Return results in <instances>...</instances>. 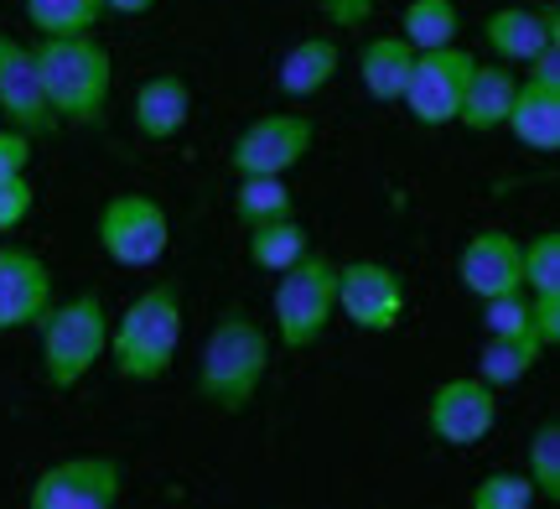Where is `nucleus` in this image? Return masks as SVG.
Instances as JSON below:
<instances>
[{"instance_id":"obj_15","label":"nucleus","mask_w":560,"mask_h":509,"mask_svg":"<svg viewBox=\"0 0 560 509\" xmlns=\"http://www.w3.org/2000/svg\"><path fill=\"white\" fill-rule=\"evenodd\" d=\"M556 37H560L556 5H545V11H529V5H499V11L482 16V42H488V53H493L499 62H509V68H524L545 42H556Z\"/></svg>"},{"instance_id":"obj_9","label":"nucleus","mask_w":560,"mask_h":509,"mask_svg":"<svg viewBox=\"0 0 560 509\" xmlns=\"http://www.w3.org/2000/svg\"><path fill=\"white\" fill-rule=\"evenodd\" d=\"M493 427H499V390L478 374L441 380L425 401V431L446 448H478L482 437H493Z\"/></svg>"},{"instance_id":"obj_16","label":"nucleus","mask_w":560,"mask_h":509,"mask_svg":"<svg viewBox=\"0 0 560 509\" xmlns=\"http://www.w3.org/2000/svg\"><path fill=\"white\" fill-rule=\"evenodd\" d=\"M514 68L509 62H472L467 73V89H462V104H457V125L472 130V136H493L503 130L509 120V104H514Z\"/></svg>"},{"instance_id":"obj_8","label":"nucleus","mask_w":560,"mask_h":509,"mask_svg":"<svg viewBox=\"0 0 560 509\" xmlns=\"http://www.w3.org/2000/svg\"><path fill=\"white\" fill-rule=\"evenodd\" d=\"M472 53L446 42V47H425L410 62V79L400 89V104L410 109V120L425 125V130H441V125H457V104L462 89H467V73H472Z\"/></svg>"},{"instance_id":"obj_20","label":"nucleus","mask_w":560,"mask_h":509,"mask_svg":"<svg viewBox=\"0 0 560 509\" xmlns=\"http://www.w3.org/2000/svg\"><path fill=\"white\" fill-rule=\"evenodd\" d=\"M338 42L332 37H301L285 58H280L276 68V89L285 94V100H312V94H322L327 83L338 79Z\"/></svg>"},{"instance_id":"obj_30","label":"nucleus","mask_w":560,"mask_h":509,"mask_svg":"<svg viewBox=\"0 0 560 509\" xmlns=\"http://www.w3.org/2000/svg\"><path fill=\"white\" fill-rule=\"evenodd\" d=\"M32 208H37V183L21 172V177H0V234H11L32 219Z\"/></svg>"},{"instance_id":"obj_22","label":"nucleus","mask_w":560,"mask_h":509,"mask_svg":"<svg viewBox=\"0 0 560 509\" xmlns=\"http://www.w3.org/2000/svg\"><path fill=\"white\" fill-rule=\"evenodd\" d=\"M312 250V234L301 224L296 213H285V219H265V224H249V261L280 276L285 265H296L301 255Z\"/></svg>"},{"instance_id":"obj_29","label":"nucleus","mask_w":560,"mask_h":509,"mask_svg":"<svg viewBox=\"0 0 560 509\" xmlns=\"http://www.w3.org/2000/svg\"><path fill=\"white\" fill-rule=\"evenodd\" d=\"M482 333H529V291L482 297Z\"/></svg>"},{"instance_id":"obj_3","label":"nucleus","mask_w":560,"mask_h":509,"mask_svg":"<svg viewBox=\"0 0 560 509\" xmlns=\"http://www.w3.org/2000/svg\"><path fill=\"white\" fill-rule=\"evenodd\" d=\"M182 323H187L182 317V286L177 281L145 286L136 302L120 312V323H109L104 359L130 385H156L161 374L177 365Z\"/></svg>"},{"instance_id":"obj_27","label":"nucleus","mask_w":560,"mask_h":509,"mask_svg":"<svg viewBox=\"0 0 560 509\" xmlns=\"http://www.w3.org/2000/svg\"><path fill=\"white\" fill-rule=\"evenodd\" d=\"M520 270H524V291H560V234L556 229L524 240Z\"/></svg>"},{"instance_id":"obj_19","label":"nucleus","mask_w":560,"mask_h":509,"mask_svg":"<svg viewBox=\"0 0 560 509\" xmlns=\"http://www.w3.org/2000/svg\"><path fill=\"white\" fill-rule=\"evenodd\" d=\"M410 62H416V47L400 37V32H384V37H369L359 53V83L374 104H400V89L410 79Z\"/></svg>"},{"instance_id":"obj_7","label":"nucleus","mask_w":560,"mask_h":509,"mask_svg":"<svg viewBox=\"0 0 560 509\" xmlns=\"http://www.w3.org/2000/svg\"><path fill=\"white\" fill-rule=\"evenodd\" d=\"M125 499V463L109 452H79L62 458L32 478L26 505L32 509H115Z\"/></svg>"},{"instance_id":"obj_11","label":"nucleus","mask_w":560,"mask_h":509,"mask_svg":"<svg viewBox=\"0 0 560 509\" xmlns=\"http://www.w3.org/2000/svg\"><path fill=\"white\" fill-rule=\"evenodd\" d=\"M338 312L359 333H395L405 317V281L384 261L338 265Z\"/></svg>"},{"instance_id":"obj_28","label":"nucleus","mask_w":560,"mask_h":509,"mask_svg":"<svg viewBox=\"0 0 560 509\" xmlns=\"http://www.w3.org/2000/svg\"><path fill=\"white\" fill-rule=\"evenodd\" d=\"M535 499H540V494H535V484H529V473H509V468H503V473H488L478 489H472V499H467V505H472V509H529Z\"/></svg>"},{"instance_id":"obj_14","label":"nucleus","mask_w":560,"mask_h":509,"mask_svg":"<svg viewBox=\"0 0 560 509\" xmlns=\"http://www.w3.org/2000/svg\"><path fill=\"white\" fill-rule=\"evenodd\" d=\"M457 276L472 297H499V291H520L524 270H520V240L509 229H478L457 255Z\"/></svg>"},{"instance_id":"obj_10","label":"nucleus","mask_w":560,"mask_h":509,"mask_svg":"<svg viewBox=\"0 0 560 509\" xmlns=\"http://www.w3.org/2000/svg\"><path fill=\"white\" fill-rule=\"evenodd\" d=\"M312 141H317V125L306 120V115H260V120H249L234 136L229 166H234V177H249V172L291 177L312 157Z\"/></svg>"},{"instance_id":"obj_4","label":"nucleus","mask_w":560,"mask_h":509,"mask_svg":"<svg viewBox=\"0 0 560 509\" xmlns=\"http://www.w3.org/2000/svg\"><path fill=\"white\" fill-rule=\"evenodd\" d=\"M42 380L52 390H79L104 365L109 312L100 291H79L73 302H52L42 312Z\"/></svg>"},{"instance_id":"obj_24","label":"nucleus","mask_w":560,"mask_h":509,"mask_svg":"<svg viewBox=\"0 0 560 509\" xmlns=\"http://www.w3.org/2000/svg\"><path fill=\"white\" fill-rule=\"evenodd\" d=\"M462 32V11L457 0H410L400 11V37L425 53V47H446V42H457Z\"/></svg>"},{"instance_id":"obj_12","label":"nucleus","mask_w":560,"mask_h":509,"mask_svg":"<svg viewBox=\"0 0 560 509\" xmlns=\"http://www.w3.org/2000/svg\"><path fill=\"white\" fill-rule=\"evenodd\" d=\"M47 306H52V270H47V261L37 250L0 240V333L37 327Z\"/></svg>"},{"instance_id":"obj_35","label":"nucleus","mask_w":560,"mask_h":509,"mask_svg":"<svg viewBox=\"0 0 560 509\" xmlns=\"http://www.w3.org/2000/svg\"><path fill=\"white\" fill-rule=\"evenodd\" d=\"M0 240H5V234H0Z\"/></svg>"},{"instance_id":"obj_6","label":"nucleus","mask_w":560,"mask_h":509,"mask_svg":"<svg viewBox=\"0 0 560 509\" xmlns=\"http://www.w3.org/2000/svg\"><path fill=\"white\" fill-rule=\"evenodd\" d=\"M172 245V219L151 193H115L100 208V250L120 270H151Z\"/></svg>"},{"instance_id":"obj_17","label":"nucleus","mask_w":560,"mask_h":509,"mask_svg":"<svg viewBox=\"0 0 560 509\" xmlns=\"http://www.w3.org/2000/svg\"><path fill=\"white\" fill-rule=\"evenodd\" d=\"M130 120L145 141H172L182 136V125L192 120V83L182 73H156L136 89V104H130Z\"/></svg>"},{"instance_id":"obj_31","label":"nucleus","mask_w":560,"mask_h":509,"mask_svg":"<svg viewBox=\"0 0 560 509\" xmlns=\"http://www.w3.org/2000/svg\"><path fill=\"white\" fill-rule=\"evenodd\" d=\"M32 157H37V136H26L16 125H0V177L32 172Z\"/></svg>"},{"instance_id":"obj_32","label":"nucleus","mask_w":560,"mask_h":509,"mask_svg":"<svg viewBox=\"0 0 560 509\" xmlns=\"http://www.w3.org/2000/svg\"><path fill=\"white\" fill-rule=\"evenodd\" d=\"M529 333L545 348L560 344V291H529Z\"/></svg>"},{"instance_id":"obj_5","label":"nucleus","mask_w":560,"mask_h":509,"mask_svg":"<svg viewBox=\"0 0 560 509\" xmlns=\"http://www.w3.org/2000/svg\"><path fill=\"white\" fill-rule=\"evenodd\" d=\"M338 312V265L327 255H301L296 265H285L270 297V323H276V344H285L291 354L312 348L327 333Z\"/></svg>"},{"instance_id":"obj_25","label":"nucleus","mask_w":560,"mask_h":509,"mask_svg":"<svg viewBox=\"0 0 560 509\" xmlns=\"http://www.w3.org/2000/svg\"><path fill=\"white\" fill-rule=\"evenodd\" d=\"M37 37H79L104 21V0H21Z\"/></svg>"},{"instance_id":"obj_33","label":"nucleus","mask_w":560,"mask_h":509,"mask_svg":"<svg viewBox=\"0 0 560 509\" xmlns=\"http://www.w3.org/2000/svg\"><path fill=\"white\" fill-rule=\"evenodd\" d=\"M524 68H529L524 79H535V83H550V89H560V37H556V42H545V47H540V53H535L529 62H524Z\"/></svg>"},{"instance_id":"obj_13","label":"nucleus","mask_w":560,"mask_h":509,"mask_svg":"<svg viewBox=\"0 0 560 509\" xmlns=\"http://www.w3.org/2000/svg\"><path fill=\"white\" fill-rule=\"evenodd\" d=\"M0 120L26 130V136H52L58 120L42 100V79L37 62H32V47L16 42L11 32H0Z\"/></svg>"},{"instance_id":"obj_23","label":"nucleus","mask_w":560,"mask_h":509,"mask_svg":"<svg viewBox=\"0 0 560 509\" xmlns=\"http://www.w3.org/2000/svg\"><path fill=\"white\" fill-rule=\"evenodd\" d=\"M285 213H296V193H291L285 177H276V172H249V177H240V187H234V219H240L244 229L265 224V219H285Z\"/></svg>"},{"instance_id":"obj_18","label":"nucleus","mask_w":560,"mask_h":509,"mask_svg":"<svg viewBox=\"0 0 560 509\" xmlns=\"http://www.w3.org/2000/svg\"><path fill=\"white\" fill-rule=\"evenodd\" d=\"M503 130H514V141L529 151H560V89L520 79Z\"/></svg>"},{"instance_id":"obj_2","label":"nucleus","mask_w":560,"mask_h":509,"mask_svg":"<svg viewBox=\"0 0 560 509\" xmlns=\"http://www.w3.org/2000/svg\"><path fill=\"white\" fill-rule=\"evenodd\" d=\"M32 62H37L42 100L52 109V120L100 130L104 115H109V89H115L109 47L94 32H79V37H37Z\"/></svg>"},{"instance_id":"obj_34","label":"nucleus","mask_w":560,"mask_h":509,"mask_svg":"<svg viewBox=\"0 0 560 509\" xmlns=\"http://www.w3.org/2000/svg\"><path fill=\"white\" fill-rule=\"evenodd\" d=\"M156 0H104V16H145Z\"/></svg>"},{"instance_id":"obj_26","label":"nucleus","mask_w":560,"mask_h":509,"mask_svg":"<svg viewBox=\"0 0 560 509\" xmlns=\"http://www.w3.org/2000/svg\"><path fill=\"white\" fill-rule=\"evenodd\" d=\"M524 473H529V484L540 494L545 505H556L560 499V421H540V427L529 431V442H524Z\"/></svg>"},{"instance_id":"obj_21","label":"nucleus","mask_w":560,"mask_h":509,"mask_svg":"<svg viewBox=\"0 0 560 509\" xmlns=\"http://www.w3.org/2000/svg\"><path fill=\"white\" fill-rule=\"evenodd\" d=\"M540 359H545V344L535 333H488V344L478 354V380H488L493 390H509L520 385Z\"/></svg>"},{"instance_id":"obj_1","label":"nucleus","mask_w":560,"mask_h":509,"mask_svg":"<svg viewBox=\"0 0 560 509\" xmlns=\"http://www.w3.org/2000/svg\"><path fill=\"white\" fill-rule=\"evenodd\" d=\"M270 354H276L270 327L255 312H244L240 302L223 306L198 354V380L192 385H198L202 406H213L219 416H244L255 406L265 374H270Z\"/></svg>"}]
</instances>
